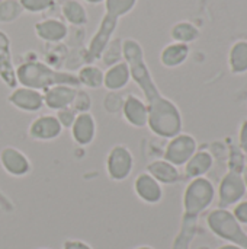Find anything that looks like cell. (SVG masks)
<instances>
[{
    "instance_id": "cell-2",
    "label": "cell",
    "mask_w": 247,
    "mask_h": 249,
    "mask_svg": "<svg viewBox=\"0 0 247 249\" xmlns=\"http://www.w3.org/2000/svg\"><path fill=\"white\" fill-rule=\"evenodd\" d=\"M147 108H148L147 127L153 134L163 139H172L179 134L182 127V120L173 102L162 96L157 101L147 104Z\"/></svg>"
},
{
    "instance_id": "cell-14",
    "label": "cell",
    "mask_w": 247,
    "mask_h": 249,
    "mask_svg": "<svg viewBox=\"0 0 247 249\" xmlns=\"http://www.w3.org/2000/svg\"><path fill=\"white\" fill-rule=\"evenodd\" d=\"M0 79L10 89H15L17 86L16 69L13 67L10 51V39L7 34L3 31H0Z\"/></svg>"
},
{
    "instance_id": "cell-22",
    "label": "cell",
    "mask_w": 247,
    "mask_h": 249,
    "mask_svg": "<svg viewBox=\"0 0 247 249\" xmlns=\"http://www.w3.org/2000/svg\"><path fill=\"white\" fill-rule=\"evenodd\" d=\"M22 6L19 0H1L0 1V22L10 23L16 20L22 13Z\"/></svg>"
},
{
    "instance_id": "cell-30",
    "label": "cell",
    "mask_w": 247,
    "mask_h": 249,
    "mask_svg": "<svg viewBox=\"0 0 247 249\" xmlns=\"http://www.w3.org/2000/svg\"><path fill=\"white\" fill-rule=\"evenodd\" d=\"M134 249H153L151 247H147V245H143V247H138V248H134Z\"/></svg>"
},
{
    "instance_id": "cell-31",
    "label": "cell",
    "mask_w": 247,
    "mask_h": 249,
    "mask_svg": "<svg viewBox=\"0 0 247 249\" xmlns=\"http://www.w3.org/2000/svg\"><path fill=\"white\" fill-rule=\"evenodd\" d=\"M41 249H48V248H41Z\"/></svg>"
},
{
    "instance_id": "cell-3",
    "label": "cell",
    "mask_w": 247,
    "mask_h": 249,
    "mask_svg": "<svg viewBox=\"0 0 247 249\" xmlns=\"http://www.w3.org/2000/svg\"><path fill=\"white\" fill-rule=\"evenodd\" d=\"M116 28H118V19L105 13L96 32L90 38L87 48L83 53V58L86 64H93V61L100 60V55L106 48V45L109 44V41L112 39V35L116 31Z\"/></svg>"
},
{
    "instance_id": "cell-21",
    "label": "cell",
    "mask_w": 247,
    "mask_h": 249,
    "mask_svg": "<svg viewBox=\"0 0 247 249\" xmlns=\"http://www.w3.org/2000/svg\"><path fill=\"white\" fill-rule=\"evenodd\" d=\"M103 3H105V13L119 19L134 10L137 0H105Z\"/></svg>"
},
{
    "instance_id": "cell-24",
    "label": "cell",
    "mask_w": 247,
    "mask_h": 249,
    "mask_svg": "<svg viewBox=\"0 0 247 249\" xmlns=\"http://www.w3.org/2000/svg\"><path fill=\"white\" fill-rule=\"evenodd\" d=\"M71 108H73L77 114L89 112L90 108H92V99H90L89 93L84 92V90H79V89H77V93H76L74 101H73V104H71Z\"/></svg>"
},
{
    "instance_id": "cell-20",
    "label": "cell",
    "mask_w": 247,
    "mask_h": 249,
    "mask_svg": "<svg viewBox=\"0 0 247 249\" xmlns=\"http://www.w3.org/2000/svg\"><path fill=\"white\" fill-rule=\"evenodd\" d=\"M100 60L103 63V66L111 67L119 61H122V39L121 38H112L109 41V44L106 45V48L103 50Z\"/></svg>"
},
{
    "instance_id": "cell-4",
    "label": "cell",
    "mask_w": 247,
    "mask_h": 249,
    "mask_svg": "<svg viewBox=\"0 0 247 249\" xmlns=\"http://www.w3.org/2000/svg\"><path fill=\"white\" fill-rule=\"evenodd\" d=\"M134 165L135 160L132 152L124 144H116L109 150L106 156L105 169L112 181L122 182L130 178L134 171Z\"/></svg>"
},
{
    "instance_id": "cell-1",
    "label": "cell",
    "mask_w": 247,
    "mask_h": 249,
    "mask_svg": "<svg viewBox=\"0 0 247 249\" xmlns=\"http://www.w3.org/2000/svg\"><path fill=\"white\" fill-rule=\"evenodd\" d=\"M16 80L17 85L39 92L47 90L48 88L55 85H68L73 88L80 86L74 73L52 69L47 63L38 60H28L25 63H20L16 67Z\"/></svg>"
},
{
    "instance_id": "cell-6",
    "label": "cell",
    "mask_w": 247,
    "mask_h": 249,
    "mask_svg": "<svg viewBox=\"0 0 247 249\" xmlns=\"http://www.w3.org/2000/svg\"><path fill=\"white\" fill-rule=\"evenodd\" d=\"M64 128L58 123L55 115H39L36 117L29 128L28 134L32 140L35 142H52L57 140L63 134Z\"/></svg>"
},
{
    "instance_id": "cell-25",
    "label": "cell",
    "mask_w": 247,
    "mask_h": 249,
    "mask_svg": "<svg viewBox=\"0 0 247 249\" xmlns=\"http://www.w3.org/2000/svg\"><path fill=\"white\" fill-rule=\"evenodd\" d=\"M55 117H57V120H58V123L61 124L63 128H70L73 125L76 117H77V112L71 107H68V108H64V109L57 111Z\"/></svg>"
},
{
    "instance_id": "cell-13",
    "label": "cell",
    "mask_w": 247,
    "mask_h": 249,
    "mask_svg": "<svg viewBox=\"0 0 247 249\" xmlns=\"http://www.w3.org/2000/svg\"><path fill=\"white\" fill-rule=\"evenodd\" d=\"M134 193L141 201L147 204H157L163 197L162 185L147 172L140 174L134 179Z\"/></svg>"
},
{
    "instance_id": "cell-17",
    "label": "cell",
    "mask_w": 247,
    "mask_h": 249,
    "mask_svg": "<svg viewBox=\"0 0 247 249\" xmlns=\"http://www.w3.org/2000/svg\"><path fill=\"white\" fill-rule=\"evenodd\" d=\"M61 15L71 26H83L89 20L87 10L79 0H66L61 6Z\"/></svg>"
},
{
    "instance_id": "cell-7",
    "label": "cell",
    "mask_w": 247,
    "mask_h": 249,
    "mask_svg": "<svg viewBox=\"0 0 247 249\" xmlns=\"http://www.w3.org/2000/svg\"><path fill=\"white\" fill-rule=\"evenodd\" d=\"M7 101L15 108L23 112H29V114L38 112L44 107L42 92L31 89V88H23V86H16L15 89H12V92L7 96Z\"/></svg>"
},
{
    "instance_id": "cell-19",
    "label": "cell",
    "mask_w": 247,
    "mask_h": 249,
    "mask_svg": "<svg viewBox=\"0 0 247 249\" xmlns=\"http://www.w3.org/2000/svg\"><path fill=\"white\" fill-rule=\"evenodd\" d=\"M186 54H188V48L185 45H182V44H172V45H167L162 51L160 60H162L163 66L175 67V66H179L185 60Z\"/></svg>"
},
{
    "instance_id": "cell-23",
    "label": "cell",
    "mask_w": 247,
    "mask_h": 249,
    "mask_svg": "<svg viewBox=\"0 0 247 249\" xmlns=\"http://www.w3.org/2000/svg\"><path fill=\"white\" fill-rule=\"evenodd\" d=\"M19 3L28 13H42L54 6V0H19Z\"/></svg>"
},
{
    "instance_id": "cell-29",
    "label": "cell",
    "mask_w": 247,
    "mask_h": 249,
    "mask_svg": "<svg viewBox=\"0 0 247 249\" xmlns=\"http://www.w3.org/2000/svg\"><path fill=\"white\" fill-rule=\"evenodd\" d=\"M86 3H90V4H99V3H103L105 0H84Z\"/></svg>"
},
{
    "instance_id": "cell-5",
    "label": "cell",
    "mask_w": 247,
    "mask_h": 249,
    "mask_svg": "<svg viewBox=\"0 0 247 249\" xmlns=\"http://www.w3.org/2000/svg\"><path fill=\"white\" fill-rule=\"evenodd\" d=\"M0 166L3 168V171L7 175L15 177V178L26 177L32 169L29 158L22 150H19L13 146H6L1 149Z\"/></svg>"
},
{
    "instance_id": "cell-28",
    "label": "cell",
    "mask_w": 247,
    "mask_h": 249,
    "mask_svg": "<svg viewBox=\"0 0 247 249\" xmlns=\"http://www.w3.org/2000/svg\"><path fill=\"white\" fill-rule=\"evenodd\" d=\"M63 249H93L87 242L80 239H68L64 242Z\"/></svg>"
},
{
    "instance_id": "cell-15",
    "label": "cell",
    "mask_w": 247,
    "mask_h": 249,
    "mask_svg": "<svg viewBox=\"0 0 247 249\" xmlns=\"http://www.w3.org/2000/svg\"><path fill=\"white\" fill-rule=\"evenodd\" d=\"M131 80V73L128 64L122 60L103 71V88L109 92H118L127 88Z\"/></svg>"
},
{
    "instance_id": "cell-12",
    "label": "cell",
    "mask_w": 247,
    "mask_h": 249,
    "mask_svg": "<svg viewBox=\"0 0 247 249\" xmlns=\"http://www.w3.org/2000/svg\"><path fill=\"white\" fill-rule=\"evenodd\" d=\"M77 93V88L68 86V85H55L48 88L42 92L44 95V105L49 109L60 111L64 108L71 107L74 96Z\"/></svg>"
},
{
    "instance_id": "cell-9",
    "label": "cell",
    "mask_w": 247,
    "mask_h": 249,
    "mask_svg": "<svg viewBox=\"0 0 247 249\" xmlns=\"http://www.w3.org/2000/svg\"><path fill=\"white\" fill-rule=\"evenodd\" d=\"M195 152V142L192 137L185 136V134H178L172 137L170 143L166 147L165 158L169 163L178 166L183 165L191 159V156Z\"/></svg>"
},
{
    "instance_id": "cell-11",
    "label": "cell",
    "mask_w": 247,
    "mask_h": 249,
    "mask_svg": "<svg viewBox=\"0 0 247 249\" xmlns=\"http://www.w3.org/2000/svg\"><path fill=\"white\" fill-rule=\"evenodd\" d=\"M35 34L47 44H60L68 36V26L55 18H48L35 23Z\"/></svg>"
},
{
    "instance_id": "cell-16",
    "label": "cell",
    "mask_w": 247,
    "mask_h": 249,
    "mask_svg": "<svg viewBox=\"0 0 247 249\" xmlns=\"http://www.w3.org/2000/svg\"><path fill=\"white\" fill-rule=\"evenodd\" d=\"M147 174H150L159 184H173L179 179V172L175 165L167 160H154L147 166Z\"/></svg>"
},
{
    "instance_id": "cell-18",
    "label": "cell",
    "mask_w": 247,
    "mask_h": 249,
    "mask_svg": "<svg viewBox=\"0 0 247 249\" xmlns=\"http://www.w3.org/2000/svg\"><path fill=\"white\" fill-rule=\"evenodd\" d=\"M77 80L80 86L89 89H99L103 86V70L95 64H84L77 71Z\"/></svg>"
},
{
    "instance_id": "cell-8",
    "label": "cell",
    "mask_w": 247,
    "mask_h": 249,
    "mask_svg": "<svg viewBox=\"0 0 247 249\" xmlns=\"http://www.w3.org/2000/svg\"><path fill=\"white\" fill-rule=\"evenodd\" d=\"M122 117L124 120L132 125L134 128H144L147 127V120H148V108L147 104L138 98L134 93H130L125 96L122 102Z\"/></svg>"
},
{
    "instance_id": "cell-10",
    "label": "cell",
    "mask_w": 247,
    "mask_h": 249,
    "mask_svg": "<svg viewBox=\"0 0 247 249\" xmlns=\"http://www.w3.org/2000/svg\"><path fill=\"white\" fill-rule=\"evenodd\" d=\"M71 137L79 146H89L96 137V120L90 112L77 114L73 125L70 127Z\"/></svg>"
},
{
    "instance_id": "cell-26",
    "label": "cell",
    "mask_w": 247,
    "mask_h": 249,
    "mask_svg": "<svg viewBox=\"0 0 247 249\" xmlns=\"http://www.w3.org/2000/svg\"><path fill=\"white\" fill-rule=\"evenodd\" d=\"M122 102H124V99H122L116 92H109V93L106 95L105 101H103L105 109H106L108 112H111V114H115V112L121 111Z\"/></svg>"
},
{
    "instance_id": "cell-27",
    "label": "cell",
    "mask_w": 247,
    "mask_h": 249,
    "mask_svg": "<svg viewBox=\"0 0 247 249\" xmlns=\"http://www.w3.org/2000/svg\"><path fill=\"white\" fill-rule=\"evenodd\" d=\"M172 35L175 39H179V41H189L194 38V29L186 25V23H179L173 28L172 31Z\"/></svg>"
}]
</instances>
